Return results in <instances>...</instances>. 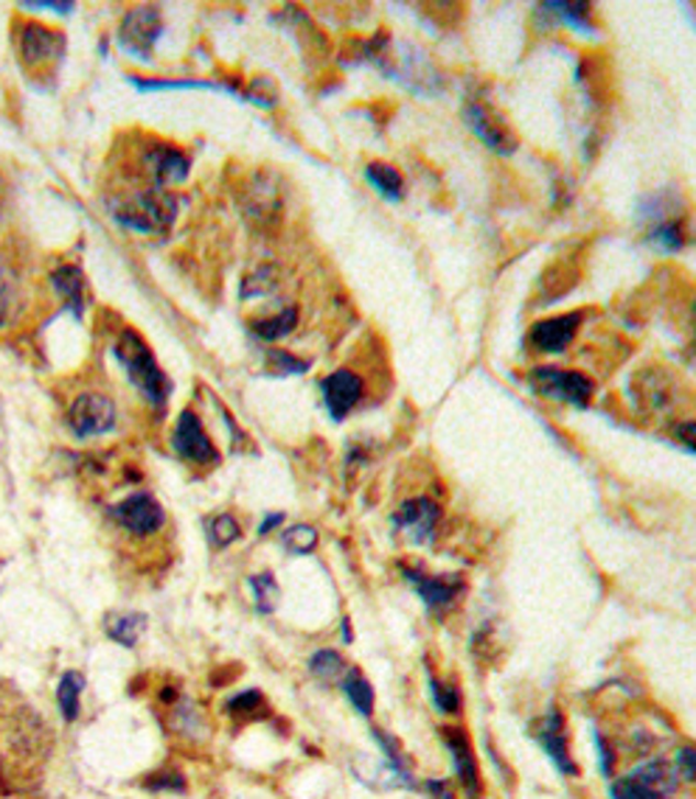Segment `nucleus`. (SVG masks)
<instances>
[{
	"label": "nucleus",
	"instance_id": "29",
	"mask_svg": "<svg viewBox=\"0 0 696 799\" xmlns=\"http://www.w3.org/2000/svg\"><path fill=\"white\" fill-rule=\"evenodd\" d=\"M314 544H318V531L309 525H296V528H289V531H284V547L289 550V553H296V556H307V553H312Z\"/></svg>",
	"mask_w": 696,
	"mask_h": 799
},
{
	"label": "nucleus",
	"instance_id": "34",
	"mask_svg": "<svg viewBox=\"0 0 696 799\" xmlns=\"http://www.w3.org/2000/svg\"><path fill=\"white\" fill-rule=\"evenodd\" d=\"M20 9H34V12H57V14H70L74 12V3H54V0H25Z\"/></svg>",
	"mask_w": 696,
	"mask_h": 799
},
{
	"label": "nucleus",
	"instance_id": "22",
	"mask_svg": "<svg viewBox=\"0 0 696 799\" xmlns=\"http://www.w3.org/2000/svg\"><path fill=\"white\" fill-rule=\"evenodd\" d=\"M365 177H368V182L377 188L379 195L388 197V200H399L401 175L394 169V166H390V163H368Z\"/></svg>",
	"mask_w": 696,
	"mask_h": 799
},
{
	"label": "nucleus",
	"instance_id": "31",
	"mask_svg": "<svg viewBox=\"0 0 696 799\" xmlns=\"http://www.w3.org/2000/svg\"><path fill=\"white\" fill-rule=\"evenodd\" d=\"M258 710H264V699L258 690H245V693L233 696L228 701V712H231L233 719H256Z\"/></svg>",
	"mask_w": 696,
	"mask_h": 799
},
{
	"label": "nucleus",
	"instance_id": "26",
	"mask_svg": "<svg viewBox=\"0 0 696 799\" xmlns=\"http://www.w3.org/2000/svg\"><path fill=\"white\" fill-rule=\"evenodd\" d=\"M685 242L683 231V219H674V222H663V225L649 228V244H654L658 251L663 253H677Z\"/></svg>",
	"mask_w": 696,
	"mask_h": 799
},
{
	"label": "nucleus",
	"instance_id": "12",
	"mask_svg": "<svg viewBox=\"0 0 696 799\" xmlns=\"http://www.w3.org/2000/svg\"><path fill=\"white\" fill-rule=\"evenodd\" d=\"M533 737H537V743H540L542 750H545V755L551 757L553 766H556L562 775H571V777L578 775V766L571 761V752H567L565 719H562V712H556V710L548 712L545 719L537 724V730H533Z\"/></svg>",
	"mask_w": 696,
	"mask_h": 799
},
{
	"label": "nucleus",
	"instance_id": "10",
	"mask_svg": "<svg viewBox=\"0 0 696 799\" xmlns=\"http://www.w3.org/2000/svg\"><path fill=\"white\" fill-rule=\"evenodd\" d=\"M175 452L183 457V460L197 463H217L220 460V452L211 444L208 432L202 430L200 419H197L195 410H183L180 419L175 424Z\"/></svg>",
	"mask_w": 696,
	"mask_h": 799
},
{
	"label": "nucleus",
	"instance_id": "28",
	"mask_svg": "<svg viewBox=\"0 0 696 799\" xmlns=\"http://www.w3.org/2000/svg\"><path fill=\"white\" fill-rule=\"evenodd\" d=\"M309 668H312V674L320 676V679L332 681V679H340V676H343L345 663L338 651H318V654L312 656Z\"/></svg>",
	"mask_w": 696,
	"mask_h": 799
},
{
	"label": "nucleus",
	"instance_id": "23",
	"mask_svg": "<svg viewBox=\"0 0 696 799\" xmlns=\"http://www.w3.org/2000/svg\"><path fill=\"white\" fill-rule=\"evenodd\" d=\"M343 690L345 696H349V701H352L363 715H371V712H374V687L368 685V679H365L357 668H352L343 676Z\"/></svg>",
	"mask_w": 696,
	"mask_h": 799
},
{
	"label": "nucleus",
	"instance_id": "7",
	"mask_svg": "<svg viewBox=\"0 0 696 799\" xmlns=\"http://www.w3.org/2000/svg\"><path fill=\"white\" fill-rule=\"evenodd\" d=\"M157 34H161V12L152 7H139L126 12V18L121 20L119 45L130 57H141L144 63H150Z\"/></svg>",
	"mask_w": 696,
	"mask_h": 799
},
{
	"label": "nucleus",
	"instance_id": "25",
	"mask_svg": "<svg viewBox=\"0 0 696 799\" xmlns=\"http://www.w3.org/2000/svg\"><path fill=\"white\" fill-rule=\"evenodd\" d=\"M548 12H556L553 18L562 20V23H567L571 29H576V32H587V34H596V29L590 25V7L587 3H545Z\"/></svg>",
	"mask_w": 696,
	"mask_h": 799
},
{
	"label": "nucleus",
	"instance_id": "24",
	"mask_svg": "<svg viewBox=\"0 0 696 799\" xmlns=\"http://www.w3.org/2000/svg\"><path fill=\"white\" fill-rule=\"evenodd\" d=\"M296 320H298V312L289 307V309H284V312H278L276 318L253 320L251 329H253V334L262 340H281V337H287L292 329H296Z\"/></svg>",
	"mask_w": 696,
	"mask_h": 799
},
{
	"label": "nucleus",
	"instance_id": "14",
	"mask_svg": "<svg viewBox=\"0 0 696 799\" xmlns=\"http://www.w3.org/2000/svg\"><path fill=\"white\" fill-rule=\"evenodd\" d=\"M578 325H582V314H559V318L540 320L531 329V345L542 354H562L567 345L576 337Z\"/></svg>",
	"mask_w": 696,
	"mask_h": 799
},
{
	"label": "nucleus",
	"instance_id": "6",
	"mask_svg": "<svg viewBox=\"0 0 696 799\" xmlns=\"http://www.w3.org/2000/svg\"><path fill=\"white\" fill-rule=\"evenodd\" d=\"M18 51H20V63L25 68H43L48 63H57L65 54V40L63 34L48 29L43 23H23L18 34Z\"/></svg>",
	"mask_w": 696,
	"mask_h": 799
},
{
	"label": "nucleus",
	"instance_id": "2",
	"mask_svg": "<svg viewBox=\"0 0 696 799\" xmlns=\"http://www.w3.org/2000/svg\"><path fill=\"white\" fill-rule=\"evenodd\" d=\"M115 359H119L121 368L126 370V376H130L132 385H135V388H139L141 393L152 401V404H164L166 396H169V390H172V385H169V379H166L164 368L157 365V359H155V354L150 351V345L141 340V334L130 332V329L121 332L119 345H115Z\"/></svg>",
	"mask_w": 696,
	"mask_h": 799
},
{
	"label": "nucleus",
	"instance_id": "18",
	"mask_svg": "<svg viewBox=\"0 0 696 799\" xmlns=\"http://www.w3.org/2000/svg\"><path fill=\"white\" fill-rule=\"evenodd\" d=\"M51 281L57 287V292L63 295L65 303L74 309L76 318H82V309H85V275L82 269L68 264V267H59L57 273L51 275Z\"/></svg>",
	"mask_w": 696,
	"mask_h": 799
},
{
	"label": "nucleus",
	"instance_id": "32",
	"mask_svg": "<svg viewBox=\"0 0 696 799\" xmlns=\"http://www.w3.org/2000/svg\"><path fill=\"white\" fill-rule=\"evenodd\" d=\"M430 696H433V704L439 707V712H461L459 687L444 685L433 674H430Z\"/></svg>",
	"mask_w": 696,
	"mask_h": 799
},
{
	"label": "nucleus",
	"instance_id": "19",
	"mask_svg": "<svg viewBox=\"0 0 696 799\" xmlns=\"http://www.w3.org/2000/svg\"><path fill=\"white\" fill-rule=\"evenodd\" d=\"M20 309V278L12 264L0 256V325L12 323Z\"/></svg>",
	"mask_w": 696,
	"mask_h": 799
},
{
	"label": "nucleus",
	"instance_id": "37",
	"mask_svg": "<svg viewBox=\"0 0 696 799\" xmlns=\"http://www.w3.org/2000/svg\"><path fill=\"white\" fill-rule=\"evenodd\" d=\"M596 746H598V757H601V775L612 777V755H609V750L604 746L601 732H596Z\"/></svg>",
	"mask_w": 696,
	"mask_h": 799
},
{
	"label": "nucleus",
	"instance_id": "21",
	"mask_svg": "<svg viewBox=\"0 0 696 799\" xmlns=\"http://www.w3.org/2000/svg\"><path fill=\"white\" fill-rule=\"evenodd\" d=\"M82 690H85V676L76 674V670H68V674L63 676V681H59L57 690V701L65 721L79 719V699H82Z\"/></svg>",
	"mask_w": 696,
	"mask_h": 799
},
{
	"label": "nucleus",
	"instance_id": "38",
	"mask_svg": "<svg viewBox=\"0 0 696 799\" xmlns=\"http://www.w3.org/2000/svg\"><path fill=\"white\" fill-rule=\"evenodd\" d=\"M161 780H152L150 788H175V791H180L183 788V777L180 775H157Z\"/></svg>",
	"mask_w": 696,
	"mask_h": 799
},
{
	"label": "nucleus",
	"instance_id": "27",
	"mask_svg": "<svg viewBox=\"0 0 696 799\" xmlns=\"http://www.w3.org/2000/svg\"><path fill=\"white\" fill-rule=\"evenodd\" d=\"M247 584H251V589H253V598H256L258 612L270 614L278 603V595H281L278 592L276 578H273L270 573H262V575H253Z\"/></svg>",
	"mask_w": 696,
	"mask_h": 799
},
{
	"label": "nucleus",
	"instance_id": "5",
	"mask_svg": "<svg viewBox=\"0 0 696 799\" xmlns=\"http://www.w3.org/2000/svg\"><path fill=\"white\" fill-rule=\"evenodd\" d=\"M466 124L475 132L491 152L497 155H511L517 149V135L515 130L508 126V121L497 113L495 107L486 104V101H469L466 104Z\"/></svg>",
	"mask_w": 696,
	"mask_h": 799
},
{
	"label": "nucleus",
	"instance_id": "13",
	"mask_svg": "<svg viewBox=\"0 0 696 799\" xmlns=\"http://www.w3.org/2000/svg\"><path fill=\"white\" fill-rule=\"evenodd\" d=\"M405 578L413 584L416 592L421 595V600L427 603V609H433V612H444L450 609L459 595L464 592V581H461L459 575H424V573H413V569H405Z\"/></svg>",
	"mask_w": 696,
	"mask_h": 799
},
{
	"label": "nucleus",
	"instance_id": "35",
	"mask_svg": "<svg viewBox=\"0 0 696 799\" xmlns=\"http://www.w3.org/2000/svg\"><path fill=\"white\" fill-rule=\"evenodd\" d=\"M694 761H696V755H694V750H691V746H685V750L677 755V766L683 768V777L688 783L694 780Z\"/></svg>",
	"mask_w": 696,
	"mask_h": 799
},
{
	"label": "nucleus",
	"instance_id": "16",
	"mask_svg": "<svg viewBox=\"0 0 696 799\" xmlns=\"http://www.w3.org/2000/svg\"><path fill=\"white\" fill-rule=\"evenodd\" d=\"M146 175L152 177V186L164 188L166 182H177L186 177L189 171V157L183 155L175 146H155V149H146L144 155Z\"/></svg>",
	"mask_w": 696,
	"mask_h": 799
},
{
	"label": "nucleus",
	"instance_id": "15",
	"mask_svg": "<svg viewBox=\"0 0 696 799\" xmlns=\"http://www.w3.org/2000/svg\"><path fill=\"white\" fill-rule=\"evenodd\" d=\"M360 396H363V381L352 370H334L323 379V401L334 421H343L360 404Z\"/></svg>",
	"mask_w": 696,
	"mask_h": 799
},
{
	"label": "nucleus",
	"instance_id": "11",
	"mask_svg": "<svg viewBox=\"0 0 696 799\" xmlns=\"http://www.w3.org/2000/svg\"><path fill=\"white\" fill-rule=\"evenodd\" d=\"M441 508L435 506L433 500L427 497H419V500H410L394 513V528L413 544H427L435 536V528H439Z\"/></svg>",
	"mask_w": 696,
	"mask_h": 799
},
{
	"label": "nucleus",
	"instance_id": "39",
	"mask_svg": "<svg viewBox=\"0 0 696 799\" xmlns=\"http://www.w3.org/2000/svg\"><path fill=\"white\" fill-rule=\"evenodd\" d=\"M281 522H284V517H281V513H273V517H267V519H264V522H262V531H258V533H262V536H264V533H270V528L281 525Z\"/></svg>",
	"mask_w": 696,
	"mask_h": 799
},
{
	"label": "nucleus",
	"instance_id": "9",
	"mask_svg": "<svg viewBox=\"0 0 696 799\" xmlns=\"http://www.w3.org/2000/svg\"><path fill=\"white\" fill-rule=\"evenodd\" d=\"M113 519L132 536H152L164 528V508L152 493H132L113 508Z\"/></svg>",
	"mask_w": 696,
	"mask_h": 799
},
{
	"label": "nucleus",
	"instance_id": "17",
	"mask_svg": "<svg viewBox=\"0 0 696 799\" xmlns=\"http://www.w3.org/2000/svg\"><path fill=\"white\" fill-rule=\"evenodd\" d=\"M441 737H444L446 750H450L452 763H455V775L464 783L466 794L477 797L480 794V777H477L475 757H472V746L466 735L461 730H441Z\"/></svg>",
	"mask_w": 696,
	"mask_h": 799
},
{
	"label": "nucleus",
	"instance_id": "30",
	"mask_svg": "<svg viewBox=\"0 0 696 799\" xmlns=\"http://www.w3.org/2000/svg\"><path fill=\"white\" fill-rule=\"evenodd\" d=\"M267 368H270V374H276V376H298L309 368V363H303V359L292 356L289 351L273 348V351H267Z\"/></svg>",
	"mask_w": 696,
	"mask_h": 799
},
{
	"label": "nucleus",
	"instance_id": "36",
	"mask_svg": "<svg viewBox=\"0 0 696 799\" xmlns=\"http://www.w3.org/2000/svg\"><path fill=\"white\" fill-rule=\"evenodd\" d=\"M674 435L680 437V444L685 446V452H694V421H685V424L674 426Z\"/></svg>",
	"mask_w": 696,
	"mask_h": 799
},
{
	"label": "nucleus",
	"instance_id": "8",
	"mask_svg": "<svg viewBox=\"0 0 696 799\" xmlns=\"http://www.w3.org/2000/svg\"><path fill=\"white\" fill-rule=\"evenodd\" d=\"M68 424L79 437L104 435L115 426V404L101 393H82L70 404Z\"/></svg>",
	"mask_w": 696,
	"mask_h": 799
},
{
	"label": "nucleus",
	"instance_id": "4",
	"mask_svg": "<svg viewBox=\"0 0 696 799\" xmlns=\"http://www.w3.org/2000/svg\"><path fill=\"white\" fill-rule=\"evenodd\" d=\"M533 390L548 399L567 401L573 407H587L593 399V379H587L578 370H559V368H537L531 374Z\"/></svg>",
	"mask_w": 696,
	"mask_h": 799
},
{
	"label": "nucleus",
	"instance_id": "3",
	"mask_svg": "<svg viewBox=\"0 0 696 799\" xmlns=\"http://www.w3.org/2000/svg\"><path fill=\"white\" fill-rule=\"evenodd\" d=\"M612 799H672L677 794V766L649 761L609 786Z\"/></svg>",
	"mask_w": 696,
	"mask_h": 799
},
{
	"label": "nucleus",
	"instance_id": "20",
	"mask_svg": "<svg viewBox=\"0 0 696 799\" xmlns=\"http://www.w3.org/2000/svg\"><path fill=\"white\" fill-rule=\"evenodd\" d=\"M146 629V618L144 614H113V618H107V634L121 643L124 648H132V645L139 643L141 631Z\"/></svg>",
	"mask_w": 696,
	"mask_h": 799
},
{
	"label": "nucleus",
	"instance_id": "1",
	"mask_svg": "<svg viewBox=\"0 0 696 799\" xmlns=\"http://www.w3.org/2000/svg\"><path fill=\"white\" fill-rule=\"evenodd\" d=\"M175 213L177 200L161 186L121 195L113 206V217L135 233H164L175 222Z\"/></svg>",
	"mask_w": 696,
	"mask_h": 799
},
{
	"label": "nucleus",
	"instance_id": "33",
	"mask_svg": "<svg viewBox=\"0 0 696 799\" xmlns=\"http://www.w3.org/2000/svg\"><path fill=\"white\" fill-rule=\"evenodd\" d=\"M208 536H211V542L217 544V547H228V544H233L239 536H242V531H239L236 519H233L231 513H222V517H217L211 522Z\"/></svg>",
	"mask_w": 696,
	"mask_h": 799
}]
</instances>
